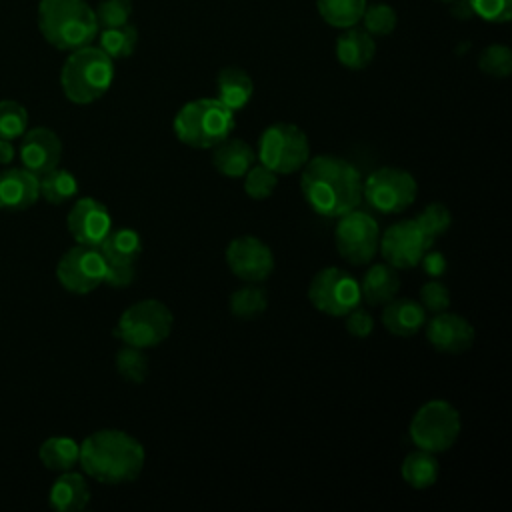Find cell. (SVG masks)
Segmentation results:
<instances>
[{
    "label": "cell",
    "instance_id": "cell-29",
    "mask_svg": "<svg viewBox=\"0 0 512 512\" xmlns=\"http://www.w3.org/2000/svg\"><path fill=\"white\" fill-rule=\"evenodd\" d=\"M366 0H316L320 18L332 28H350L360 24Z\"/></svg>",
    "mask_w": 512,
    "mask_h": 512
},
{
    "label": "cell",
    "instance_id": "cell-24",
    "mask_svg": "<svg viewBox=\"0 0 512 512\" xmlns=\"http://www.w3.org/2000/svg\"><path fill=\"white\" fill-rule=\"evenodd\" d=\"M254 94L250 74L238 66H226L216 76V98L230 110H242Z\"/></svg>",
    "mask_w": 512,
    "mask_h": 512
},
{
    "label": "cell",
    "instance_id": "cell-14",
    "mask_svg": "<svg viewBox=\"0 0 512 512\" xmlns=\"http://www.w3.org/2000/svg\"><path fill=\"white\" fill-rule=\"evenodd\" d=\"M224 260L230 272L244 282L260 284L274 272L272 248L252 234L232 238L226 246Z\"/></svg>",
    "mask_w": 512,
    "mask_h": 512
},
{
    "label": "cell",
    "instance_id": "cell-3",
    "mask_svg": "<svg viewBox=\"0 0 512 512\" xmlns=\"http://www.w3.org/2000/svg\"><path fill=\"white\" fill-rule=\"evenodd\" d=\"M38 30L50 46L72 52L92 44L100 28L86 0H40Z\"/></svg>",
    "mask_w": 512,
    "mask_h": 512
},
{
    "label": "cell",
    "instance_id": "cell-34",
    "mask_svg": "<svg viewBox=\"0 0 512 512\" xmlns=\"http://www.w3.org/2000/svg\"><path fill=\"white\" fill-rule=\"evenodd\" d=\"M242 178H244V192L252 200L270 198L278 186V174L260 162H254Z\"/></svg>",
    "mask_w": 512,
    "mask_h": 512
},
{
    "label": "cell",
    "instance_id": "cell-8",
    "mask_svg": "<svg viewBox=\"0 0 512 512\" xmlns=\"http://www.w3.org/2000/svg\"><path fill=\"white\" fill-rule=\"evenodd\" d=\"M462 420L458 410L442 398L424 402L412 416L408 436L420 450L440 454L454 446L460 436Z\"/></svg>",
    "mask_w": 512,
    "mask_h": 512
},
{
    "label": "cell",
    "instance_id": "cell-11",
    "mask_svg": "<svg viewBox=\"0 0 512 512\" xmlns=\"http://www.w3.org/2000/svg\"><path fill=\"white\" fill-rule=\"evenodd\" d=\"M380 226L366 210H350L338 218L334 228V244L338 254L352 266L372 262L380 244Z\"/></svg>",
    "mask_w": 512,
    "mask_h": 512
},
{
    "label": "cell",
    "instance_id": "cell-19",
    "mask_svg": "<svg viewBox=\"0 0 512 512\" xmlns=\"http://www.w3.org/2000/svg\"><path fill=\"white\" fill-rule=\"evenodd\" d=\"M382 326L398 338L414 336L426 322V310L420 302L412 298H398L394 296L386 304H382Z\"/></svg>",
    "mask_w": 512,
    "mask_h": 512
},
{
    "label": "cell",
    "instance_id": "cell-10",
    "mask_svg": "<svg viewBox=\"0 0 512 512\" xmlns=\"http://www.w3.org/2000/svg\"><path fill=\"white\" fill-rule=\"evenodd\" d=\"M308 300L318 312L334 318H344L362 302L358 280L336 266H326L312 276L308 284Z\"/></svg>",
    "mask_w": 512,
    "mask_h": 512
},
{
    "label": "cell",
    "instance_id": "cell-2",
    "mask_svg": "<svg viewBox=\"0 0 512 512\" xmlns=\"http://www.w3.org/2000/svg\"><path fill=\"white\" fill-rule=\"evenodd\" d=\"M146 450L138 438L118 428H100L80 442L78 464L100 484H128L144 470Z\"/></svg>",
    "mask_w": 512,
    "mask_h": 512
},
{
    "label": "cell",
    "instance_id": "cell-33",
    "mask_svg": "<svg viewBox=\"0 0 512 512\" xmlns=\"http://www.w3.org/2000/svg\"><path fill=\"white\" fill-rule=\"evenodd\" d=\"M360 22L370 36H388L394 32L398 24V16L390 4L374 2V4H366Z\"/></svg>",
    "mask_w": 512,
    "mask_h": 512
},
{
    "label": "cell",
    "instance_id": "cell-37",
    "mask_svg": "<svg viewBox=\"0 0 512 512\" xmlns=\"http://www.w3.org/2000/svg\"><path fill=\"white\" fill-rule=\"evenodd\" d=\"M414 220L434 240V238L442 236L450 228L452 214H450L448 206H444L442 202H432V204L424 206V210Z\"/></svg>",
    "mask_w": 512,
    "mask_h": 512
},
{
    "label": "cell",
    "instance_id": "cell-25",
    "mask_svg": "<svg viewBox=\"0 0 512 512\" xmlns=\"http://www.w3.org/2000/svg\"><path fill=\"white\" fill-rule=\"evenodd\" d=\"M142 248V238L132 228H112L98 244L106 264H136Z\"/></svg>",
    "mask_w": 512,
    "mask_h": 512
},
{
    "label": "cell",
    "instance_id": "cell-9",
    "mask_svg": "<svg viewBox=\"0 0 512 512\" xmlns=\"http://www.w3.org/2000/svg\"><path fill=\"white\" fill-rule=\"evenodd\" d=\"M416 178L396 166H382L362 180V200L380 214H398L410 208L416 200Z\"/></svg>",
    "mask_w": 512,
    "mask_h": 512
},
{
    "label": "cell",
    "instance_id": "cell-35",
    "mask_svg": "<svg viewBox=\"0 0 512 512\" xmlns=\"http://www.w3.org/2000/svg\"><path fill=\"white\" fill-rule=\"evenodd\" d=\"M28 130V112L16 100H0V138L16 140Z\"/></svg>",
    "mask_w": 512,
    "mask_h": 512
},
{
    "label": "cell",
    "instance_id": "cell-17",
    "mask_svg": "<svg viewBox=\"0 0 512 512\" xmlns=\"http://www.w3.org/2000/svg\"><path fill=\"white\" fill-rule=\"evenodd\" d=\"M22 168L30 170L38 178L60 164L62 158V140L58 134L46 126L30 128L22 134L18 150Z\"/></svg>",
    "mask_w": 512,
    "mask_h": 512
},
{
    "label": "cell",
    "instance_id": "cell-5",
    "mask_svg": "<svg viewBox=\"0 0 512 512\" xmlns=\"http://www.w3.org/2000/svg\"><path fill=\"white\" fill-rule=\"evenodd\" d=\"M114 80V60L98 46H82L70 52L60 70L64 96L74 104H92L102 98Z\"/></svg>",
    "mask_w": 512,
    "mask_h": 512
},
{
    "label": "cell",
    "instance_id": "cell-20",
    "mask_svg": "<svg viewBox=\"0 0 512 512\" xmlns=\"http://www.w3.org/2000/svg\"><path fill=\"white\" fill-rule=\"evenodd\" d=\"M50 508L56 512H80L90 502V488L82 474L74 470L60 472L48 492Z\"/></svg>",
    "mask_w": 512,
    "mask_h": 512
},
{
    "label": "cell",
    "instance_id": "cell-7",
    "mask_svg": "<svg viewBox=\"0 0 512 512\" xmlns=\"http://www.w3.org/2000/svg\"><path fill=\"white\" fill-rule=\"evenodd\" d=\"M308 158L310 142L300 126L292 122H274L262 130L256 146V160L278 176L302 170Z\"/></svg>",
    "mask_w": 512,
    "mask_h": 512
},
{
    "label": "cell",
    "instance_id": "cell-31",
    "mask_svg": "<svg viewBox=\"0 0 512 512\" xmlns=\"http://www.w3.org/2000/svg\"><path fill=\"white\" fill-rule=\"evenodd\" d=\"M40 196L50 204H64L72 200L78 194V180L70 170L64 168H52L50 172L42 174L38 178Z\"/></svg>",
    "mask_w": 512,
    "mask_h": 512
},
{
    "label": "cell",
    "instance_id": "cell-16",
    "mask_svg": "<svg viewBox=\"0 0 512 512\" xmlns=\"http://www.w3.org/2000/svg\"><path fill=\"white\" fill-rule=\"evenodd\" d=\"M428 344L440 354H462L474 344V326L456 312H438L424 322Z\"/></svg>",
    "mask_w": 512,
    "mask_h": 512
},
{
    "label": "cell",
    "instance_id": "cell-1",
    "mask_svg": "<svg viewBox=\"0 0 512 512\" xmlns=\"http://www.w3.org/2000/svg\"><path fill=\"white\" fill-rule=\"evenodd\" d=\"M306 204L324 218H340L362 202V174L342 156L320 154L308 158L300 174Z\"/></svg>",
    "mask_w": 512,
    "mask_h": 512
},
{
    "label": "cell",
    "instance_id": "cell-28",
    "mask_svg": "<svg viewBox=\"0 0 512 512\" xmlns=\"http://www.w3.org/2000/svg\"><path fill=\"white\" fill-rule=\"evenodd\" d=\"M96 36H98V48L112 60H122L132 56L138 46V30L130 22L122 26L100 28Z\"/></svg>",
    "mask_w": 512,
    "mask_h": 512
},
{
    "label": "cell",
    "instance_id": "cell-42",
    "mask_svg": "<svg viewBox=\"0 0 512 512\" xmlns=\"http://www.w3.org/2000/svg\"><path fill=\"white\" fill-rule=\"evenodd\" d=\"M136 280V264H106L104 284L112 288H126Z\"/></svg>",
    "mask_w": 512,
    "mask_h": 512
},
{
    "label": "cell",
    "instance_id": "cell-4",
    "mask_svg": "<svg viewBox=\"0 0 512 512\" xmlns=\"http://www.w3.org/2000/svg\"><path fill=\"white\" fill-rule=\"evenodd\" d=\"M234 114L218 98H196L176 112L172 128L182 144L208 150L232 134L236 126Z\"/></svg>",
    "mask_w": 512,
    "mask_h": 512
},
{
    "label": "cell",
    "instance_id": "cell-45",
    "mask_svg": "<svg viewBox=\"0 0 512 512\" xmlns=\"http://www.w3.org/2000/svg\"><path fill=\"white\" fill-rule=\"evenodd\" d=\"M438 2H446V4H450V2H454V0H438Z\"/></svg>",
    "mask_w": 512,
    "mask_h": 512
},
{
    "label": "cell",
    "instance_id": "cell-44",
    "mask_svg": "<svg viewBox=\"0 0 512 512\" xmlns=\"http://www.w3.org/2000/svg\"><path fill=\"white\" fill-rule=\"evenodd\" d=\"M16 156V148L12 144V140L0 138V164H10Z\"/></svg>",
    "mask_w": 512,
    "mask_h": 512
},
{
    "label": "cell",
    "instance_id": "cell-26",
    "mask_svg": "<svg viewBox=\"0 0 512 512\" xmlns=\"http://www.w3.org/2000/svg\"><path fill=\"white\" fill-rule=\"evenodd\" d=\"M438 474H440V466H438L436 454L420 448L406 454V458L400 464L402 480L414 490H424L434 486L438 480Z\"/></svg>",
    "mask_w": 512,
    "mask_h": 512
},
{
    "label": "cell",
    "instance_id": "cell-23",
    "mask_svg": "<svg viewBox=\"0 0 512 512\" xmlns=\"http://www.w3.org/2000/svg\"><path fill=\"white\" fill-rule=\"evenodd\" d=\"M376 54L374 36H370L364 28H344V32L336 40V58L348 70L366 68Z\"/></svg>",
    "mask_w": 512,
    "mask_h": 512
},
{
    "label": "cell",
    "instance_id": "cell-6",
    "mask_svg": "<svg viewBox=\"0 0 512 512\" xmlns=\"http://www.w3.org/2000/svg\"><path fill=\"white\" fill-rule=\"evenodd\" d=\"M174 326L172 310L156 298H144L130 304L118 318L112 334L128 346L154 348L162 344Z\"/></svg>",
    "mask_w": 512,
    "mask_h": 512
},
{
    "label": "cell",
    "instance_id": "cell-12",
    "mask_svg": "<svg viewBox=\"0 0 512 512\" xmlns=\"http://www.w3.org/2000/svg\"><path fill=\"white\" fill-rule=\"evenodd\" d=\"M106 260L98 246L76 244L56 264V278L66 292L90 294L104 284Z\"/></svg>",
    "mask_w": 512,
    "mask_h": 512
},
{
    "label": "cell",
    "instance_id": "cell-13",
    "mask_svg": "<svg viewBox=\"0 0 512 512\" xmlns=\"http://www.w3.org/2000/svg\"><path fill=\"white\" fill-rule=\"evenodd\" d=\"M432 242L434 240L418 226L416 220H400L380 234L378 252L384 256V262L396 270H406L418 266Z\"/></svg>",
    "mask_w": 512,
    "mask_h": 512
},
{
    "label": "cell",
    "instance_id": "cell-21",
    "mask_svg": "<svg viewBox=\"0 0 512 512\" xmlns=\"http://www.w3.org/2000/svg\"><path fill=\"white\" fill-rule=\"evenodd\" d=\"M256 162V150L242 138H224L212 148V166L226 178H242Z\"/></svg>",
    "mask_w": 512,
    "mask_h": 512
},
{
    "label": "cell",
    "instance_id": "cell-43",
    "mask_svg": "<svg viewBox=\"0 0 512 512\" xmlns=\"http://www.w3.org/2000/svg\"><path fill=\"white\" fill-rule=\"evenodd\" d=\"M418 264L422 266L424 274L430 276V278H442L446 274V270H448L446 256L442 252H438V250H432V246L424 252V256L420 258Z\"/></svg>",
    "mask_w": 512,
    "mask_h": 512
},
{
    "label": "cell",
    "instance_id": "cell-18",
    "mask_svg": "<svg viewBox=\"0 0 512 512\" xmlns=\"http://www.w3.org/2000/svg\"><path fill=\"white\" fill-rule=\"evenodd\" d=\"M40 198L38 176L26 168H6L0 172V210H28Z\"/></svg>",
    "mask_w": 512,
    "mask_h": 512
},
{
    "label": "cell",
    "instance_id": "cell-32",
    "mask_svg": "<svg viewBox=\"0 0 512 512\" xmlns=\"http://www.w3.org/2000/svg\"><path fill=\"white\" fill-rule=\"evenodd\" d=\"M114 364H116V372L130 384H140L146 380L148 376V356L144 354L142 348H136V346H128L124 344L118 352H116V358H114Z\"/></svg>",
    "mask_w": 512,
    "mask_h": 512
},
{
    "label": "cell",
    "instance_id": "cell-40",
    "mask_svg": "<svg viewBox=\"0 0 512 512\" xmlns=\"http://www.w3.org/2000/svg\"><path fill=\"white\" fill-rule=\"evenodd\" d=\"M474 12L486 22L502 24L512 16V0H466Z\"/></svg>",
    "mask_w": 512,
    "mask_h": 512
},
{
    "label": "cell",
    "instance_id": "cell-41",
    "mask_svg": "<svg viewBox=\"0 0 512 512\" xmlns=\"http://www.w3.org/2000/svg\"><path fill=\"white\" fill-rule=\"evenodd\" d=\"M344 326L350 336L368 338L374 330V318L368 310H364L362 306H356L344 316Z\"/></svg>",
    "mask_w": 512,
    "mask_h": 512
},
{
    "label": "cell",
    "instance_id": "cell-38",
    "mask_svg": "<svg viewBox=\"0 0 512 512\" xmlns=\"http://www.w3.org/2000/svg\"><path fill=\"white\" fill-rule=\"evenodd\" d=\"M98 28H112L130 22L132 0H100L94 8Z\"/></svg>",
    "mask_w": 512,
    "mask_h": 512
},
{
    "label": "cell",
    "instance_id": "cell-27",
    "mask_svg": "<svg viewBox=\"0 0 512 512\" xmlns=\"http://www.w3.org/2000/svg\"><path fill=\"white\" fill-rule=\"evenodd\" d=\"M38 458L52 472L74 470L80 458V444L68 436H50L40 444Z\"/></svg>",
    "mask_w": 512,
    "mask_h": 512
},
{
    "label": "cell",
    "instance_id": "cell-30",
    "mask_svg": "<svg viewBox=\"0 0 512 512\" xmlns=\"http://www.w3.org/2000/svg\"><path fill=\"white\" fill-rule=\"evenodd\" d=\"M268 306V292L254 284L246 282L244 286L236 288L228 300V308L234 318L238 320H252L258 318Z\"/></svg>",
    "mask_w": 512,
    "mask_h": 512
},
{
    "label": "cell",
    "instance_id": "cell-15",
    "mask_svg": "<svg viewBox=\"0 0 512 512\" xmlns=\"http://www.w3.org/2000/svg\"><path fill=\"white\" fill-rule=\"evenodd\" d=\"M66 226L76 244L98 246L112 230V216L100 200L92 196L78 198L66 216Z\"/></svg>",
    "mask_w": 512,
    "mask_h": 512
},
{
    "label": "cell",
    "instance_id": "cell-39",
    "mask_svg": "<svg viewBox=\"0 0 512 512\" xmlns=\"http://www.w3.org/2000/svg\"><path fill=\"white\" fill-rule=\"evenodd\" d=\"M426 314H438L448 310L450 306V290L446 284H442L438 278H432L420 288V300Z\"/></svg>",
    "mask_w": 512,
    "mask_h": 512
},
{
    "label": "cell",
    "instance_id": "cell-36",
    "mask_svg": "<svg viewBox=\"0 0 512 512\" xmlns=\"http://www.w3.org/2000/svg\"><path fill=\"white\" fill-rule=\"evenodd\" d=\"M478 68L492 78H506L512 72V52L504 44H490L478 56Z\"/></svg>",
    "mask_w": 512,
    "mask_h": 512
},
{
    "label": "cell",
    "instance_id": "cell-22",
    "mask_svg": "<svg viewBox=\"0 0 512 512\" xmlns=\"http://www.w3.org/2000/svg\"><path fill=\"white\" fill-rule=\"evenodd\" d=\"M358 286H360L362 302H366L370 306H382V304H386L388 300H392L398 294V290H400V274L388 262L372 264L364 272V276L358 282Z\"/></svg>",
    "mask_w": 512,
    "mask_h": 512
}]
</instances>
